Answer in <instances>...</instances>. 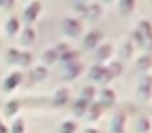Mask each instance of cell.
<instances>
[{"label":"cell","mask_w":152,"mask_h":133,"mask_svg":"<svg viewBox=\"0 0 152 133\" xmlns=\"http://www.w3.org/2000/svg\"><path fill=\"white\" fill-rule=\"evenodd\" d=\"M62 128H64L62 133H72L74 130H75V123H74V122H69V123H66Z\"/></svg>","instance_id":"obj_15"},{"label":"cell","mask_w":152,"mask_h":133,"mask_svg":"<svg viewBox=\"0 0 152 133\" xmlns=\"http://www.w3.org/2000/svg\"><path fill=\"white\" fill-rule=\"evenodd\" d=\"M132 55V44L131 42H124V44H123V49H121V57L123 58H129Z\"/></svg>","instance_id":"obj_10"},{"label":"cell","mask_w":152,"mask_h":133,"mask_svg":"<svg viewBox=\"0 0 152 133\" xmlns=\"http://www.w3.org/2000/svg\"><path fill=\"white\" fill-rule=\"evenodd\" d=\"M134 6H136L134 0H123V2L119 3V10H121L123 15H129V13H132Z\"/></svg>","instance_id":"obj_7"},{"label":"cell","mask_w":152,"mask_h":133,"mask_svg":"<svg viewBox=\"0 0 152 133\" xmlns=\"http://www.w3.org/2000/svg\"><path fill=\"white\" fill-rule=\"evenodd\" d=\"M100 112H102V106L100 104H95V106H92V112H90V119L92 120H95V119H98V115H100Z\"/></svg>","instance_id":"obj_12"},{"label":"cell","mask_w":152,"mask_h":133,"mask_svg":"<svg viewBox=\"0 0 152 133\" xmlns=\"http://www.w3.org/2000/svg\"><path fill=\"white\" fill-rule=\"evenodd\" d=\"M98 39H100V32L92 31L90 34H87V37H85V47H93V45L98 42Z\"/></svg>","instance_id":"obj_8"},{"label":"cell","mask_w":152,"mask_h":133,"mask_svg":"<svg viewBox=\"0 0 152 133\" xmlns=\"http://www.w3.org/2000/svg\"><path fill=\"white\" fill-rule=\"evenodd\" d=\"M137 96L142 101L151 99L152 96V75H142L137 83Z\"/></svg>","instance_id":"obj_1"},{"label":"cell","mask_w":152,"mask_h":133,"mask_svg":"<svg viewBox=\"0 0 152 133\" xmlns=\"http://www.w3.org/2000/svg\"><path fill=\"white\" fill-rule=\"evenodd\" d=\"M115 102V93L111 89H103L102 93V104H105L106 107H110Z\"/></svg>","instance_id":"obj_6"},{"label":"cell","mask_w":152,"mask_h":133,"mask_svg":"<svg viewBox=\"0 0 152 133\" xmlns=\"http://www.w3.org/2000/svg\"><path fill=\"white\" fill-rule=\"evenodd\" d=\"M132 37H134V41H136V44H137V45H142V44H144V36H142L141 32L137 31V29L132 32Z\"/></svg>","instance_id":"obj_14"},{"label":"cell","mask_w":152,"mask_h":133,"mask_svg":"<svg viewBox=\"0 0 152 133\" xmlns=\"http://www.w3.org/2000/svg\"><path fill=\"white\" fill-rule=\"evenodd\" d=\"M103 75H105V68L100 67V65H95L92 68V78L95 80H103Z\"/></svg>","instance_id":"obj_11"},{"label":"cell","mask_w":152,"mask_h":133,"mask_svg":"<svg viewBox=\"0 0 152 133\" xmlns=\"http://www.w3.org/2000/svg\"><path fill=\"white\" fill-rule=\"evenodd\" d=\"M137 70L139 71H147V70H151V67H152V54H144V55H141V57L137 58Z\"/></svg>","instance_id":"obj_3"},{"label":"cell","mask_w":152,"mask_h":133,"mask_svg":"<svg viewBox=\"0 0 152 133\" xmlns=\"http://www.w3.org/2000/svg\"><path fill=\"white\" fill-rule=\"evenodd\" d=\"M124 125H126V115L123 112L116 114L111 120V132L110 133H124Z\"/></svg>","instance_id":"obj_2"},{"label":"cell","mask_w":152,"mask_h":133,"mask_svg":"<svg viewBox=\"0 0 152 133\" xmlns=\"http://www.w3.org/2000/svg\"><path fill=\"white\" fill-rule=\"evenodd\" d=\"M85 133H98V132H96V130L95 128H88V130H87V132Z\"/></svg>","instance_id":"obj_17"},{"label":"cell","mask_w":152,"mask_h":133,"mask_svg":"<svg viewBox=\"0 0 152 133\" xmlns=\"http://www.w3.org/2000/svg\"><path fill=\"white\" fill-rule=\"evenodd\" d=\"M137 31L141 32V34L144 36V39H145L147 36L152 34V23L147 21V19H142V21L139 23V26H137Z\"/></svg>","instance_id":"obj_5"},{"label":"cell","mask_w":152,"mask_h":133,"mask_svg":"<svg viewBox=\"0 0 152 133\" xmlns=\"http://www.w3.org/2000/svg\"><path fill=\"white\" fill-rule=\"evenodd\" d=\"M142 47H144L145 50L149 52V54L152 52V34H151V36H147V37L144 39V44H142Z\"/></svg>","instance_id":"obj_13"},{"label":"cell","mask_w":152,"mask_h":133,"mask_svg":"<svg viewBox=\"0 0 152 133\" xmlns=\"http://www.w3.org/2000/svg\"><path fill=\"white\" fill-rule=\"evenodd\" d=\"M110 54H111V45H110V44H103L102 47L98 49V52H96V57H98L100 60H105V58L110 57Z\"/></svg>","instance_id":"obj_9"},{"label":"cell","mask_w":152,"mask_h":133,"mask_svg":"<svg viewBox=\"0 0 152 133\" xmlns=\"http://www.w3.org/2000/svg\"><path fill=\"white\" fill-rule=\"evenodd\" d=\"M93 91H95L93 88H87L85 93H83V97H85V99H90V97L93 96Z\"/></svg>","instance_id":"obj_16"},{"label":"cell","mask_w":152,"mask_h":133,"mask_svg":"<svg viewBox=\"0 0 152 133\" xmlns=\"http://www.w3.org/2000/svg\"><path fill=\"white\" fill-rule=\"evenodd\" d=\"M136 130L139 133H149L151 132V120L147 117H139L136 122Z\"/></svg>","instance_id":"obj_4"}]
</instances>
